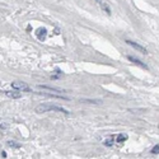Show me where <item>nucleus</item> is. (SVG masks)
<instances>
[{
	"instance_id": "5",
	"label": "nucleus",
	"mask_w": 159,
	"mask_h": 159,
	"mask_svg": "<svg viewBox=\"0 0 159 159\" xmlns=\"http://www.w3.org/2000/svg\"><path fill=\"white\" fill-rule=\"evenodd\" d=\"M127 59L131 61V62H134V64H136V65H139L140 66V68H143V69H148V66L147 65H145L141 60H139L138 57H134V56H131V55H129L127 56Z\"/></svg>"
},
{
	"instance_id": "16",
	"label": "nucleus",
	"mask_w": 159,
	"mask_h": 159,
	"mask_svg": "<svg viewBox=\"0 0 159 159\" xmlns=\"http://www.w3.org/2000/svg\"><path fill=\"white\" fill-rule=\"evenodd\" d=\"M96 2H97V3H98V2H99V0H96Z\"/></svg>"
},
{
	"instance_id": "13",
	"label": "nucleus",
	"mask_w": 159,
	"mask_h": 159,
	"mask_svg": "<svg viewBox=\"0 0 159 159\" xmlns=\"http://www.w3.org/2000/svg\"><path fill=\"white\" fill-rule=\"evenodd\" d=\"M56 71H57V74H56V75H52V76H51V79H60V78H62L64 73H61L59 69H56Z\"/></svg>"
},
{
	"instance_id": "3",
	"label": "nucleus",
	"mask_w": 159,
	"mask_h": 159,
	"mask_svg": "<svg viewBox=\"0 0 159 159\" xmlns=\"http://www.w3.org/2000/svg\"><path fill=\"white\" fill-rule=\"evenodd\" d=\"M126 43H127V45H130L131 47H134L135 50H138L139 52H141V54H144V55H147V54H148V50L145 48V47H143L141 45H139L138 42H135V41H131V39H127Z\"/></svg>"
},
{
	"instance_id": "12",
	"label": "nucleus",
	"mask_w": 159,
	"mask_h": 159,
	"mask_svg": "<svg viewBox=\"0 0 159 159\" xmlns=\"http://www.w3.org/2000/svg\"><path fill=\"white\" fill-rule=\"evenodd\" d=\"M82 102H84V103H92V104H101L102 103V101H97V99H82Z\"/></svg>"
},
{
	"instance_id": "1",
	"label": "nucleus",
	"mask_w": 159,
	"mask_h": 159,
	"mask_svg": "<svg viewBox=\"0 0 159 159\" xmlns=\"http://www.w3.org/2000/svg\"><path fill=\"white\" fill-rule=\"evenodd\" d=\"M51 111H55V112H61L66 116H70V112L68 110H65L61 106L57 104H52V103H42L36 107V112L37 113H45V112H51Z\"/></svg>"
},
{
	"instance_id": "9",
	"label": "nucleus",
	"mask_w": 159,
	"mask_h": 159,
	"mask_svg": "<svg viewBox=\"0 0 159 159\" xmlns=\"http://www.w3.org/2000/svg\"><path fill=\"white\" fill-rule=\"evenodd\" d=\"M98 4H99V7L102 8V10H104L106 13H107V14H111V9H110V7H108L107 3H104V2H102V0H99Z\"/></svg>"
},
{
	"instance_id": "6",
	"label": "nucleus",
	"mask_w": 159,
	"mask_h": 159,
	"mask_svg": "<svg viewBox=\"0 0 159 159\" xmlns=\"http://www.w3.org/2000/svg\"><path fill=\"white\" fill-rule=\"evenodd\" d=\"M2 93H3L4 96L9 97V98H14V99L22 97V94L19 93V92H9V90H4V92H2Z\"/></svg>"
},
{
	"instance_id": "15",
	"label": "nucleus",
	"mask_w": 159,
	"mask_h": 159,
	"mask_svg": "<svg viewBox=\"0 0 159 159\" xmlns=\"http://www.w3.org/2000/svg\"><path fill=\"white\" fill-rule=\"evenodd\" d=\"M0 155H2V158H7V152L2 150V153H0Z\"/></svg>"
},
{
	"instance_id": "8",
	"label": "nucleus",
	"mask_w": 159,
	"mask_h": 159,
	"mask_svg": "<svg viewBox=\"0 0 159 159\" xmlns=\"http://www.w3.org/2000/svg\"><path fill=\"white\" fill-rule=\"evenodd\" d=\"M115 141H116V136H115V135H111L108 139H106L103 143H104V145H106V147H113Z\"/></svg>"
},
{
	"instance_id": "2",
	"label": "nucleus",
	"mask_w": 159,
	"mask_h": 159,
	"mask_svg": "<svg viewBox=\"0 0 159 159\" xmlns=\"http://www.w3.org/2000/svg\"><path fill=\"white\" fill-rule=\"evenodd\" d=\"M10 87L16 90H19V92H32V89L30 88V85L24 82H19V80H16L10 84Z\"/></svg>"
},
{
	"instance_id": "14",
	"label": "nucleus",
	"mask_w": 159,
	"mask_h": 159,
	"mask_svg": "<svg viewBox=\"0 0 159 159\" xmlns=\"http://www.w3.org/2000/svg\"><path fill=\"white\" fill-rule=\"evenodd\" d=\"M150 153H152V154H159V144H158V145H155V147L150 150Z\"/></svg>"
},
{
	"instance_id": "10",
	"label": "nucleus",
	"mask_w": 159,
	"mask_h": 159,
	"mask_svg": "<svg viewBox=\"0 0 159 159\" xmlns=\"http://www.w3.org/2000/svg\"><path fill=\"white\" fill-rule=\"evenodd\" d=\"M127 138H129V136H127L126 134H120V135H117V136H116V141H117L118 144H121V143L126 141Z\"/></svg>"
},
{
	"instance_id": "11",
	"label": "nucleus",
	"mask_w": 159,
	"mask_h": 159,
	"mask_svg": "<svg viewBox=\"0 0 159 159\" xmlns=\"http://www.w3.org/2000/svg\"><path fill=\"white\" fill-rule=\"evenodd\" d=\"M7 145L8 147H10V148H20L22 145L19 144V143H17V141H11V140H9V141H7Z\"/></svg>"
},
{
	"instance_id": "7",
	"label": "nucleus",
	"mask_w": 159,
	"mask_h": 159,
	"mask_svg": "<svg viewBox=\"0 0 159 159\" xmlns=\"http://www.w3.org/2000/svg\"><path fill=\"white\" fill-rule=\"evenodd\" d=\"M36 34H37V37H38L39 41H45L46 34H47V31H46V28H42V27H41V28H38V30H37Z\"/></svg>"
},
{
	"instance_id": "4",
	"label": "nucleus",
	"mask_w": 159,
	"mask_h": 159,
	"mask_svg": "<svg viewBox=\"0 0 159 159\" xmlns=\"http://www.w3.org/2000/svg\"><path fill=\"white\" fill-rule=\"evenodd\" d=\"M38 88L41 90H43V92H50V93H55V94L64 93L62 89H60V88H52V87H48V85H38Z\"/></svg>"
}]
</instances>
